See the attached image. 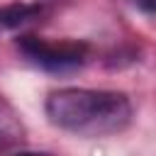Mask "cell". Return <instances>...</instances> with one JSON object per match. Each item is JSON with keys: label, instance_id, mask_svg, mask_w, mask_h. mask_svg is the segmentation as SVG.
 Segmentation results:
<instances>
[{"label": "cell", "instance_id": "1", "mask_svg": "<svg viewBox=\"0 0 156 156\" xmlns=\"http://www.w3.org/2000/svg\"><path fill=\"white\" fill-rule=\"evenodd\" d=\"M46 119L78 136L119 134L132 122V102L117 90L58 88L44 102Z\"/></svg>", "mask_w": 156, "mask_h": 156}, {"label": "cell", "instance_id": "4", "mask_svg": "<svg viewBox=\"0 0 156 156\" xmlns=\"http://www.w3.org/2000/svg\"><path fill=\"white\" fill-rule=\"evenodd\" d=\"M136 7H141L144 12H151V15H156V0H132Z\"/></svg>", "mask_w": 156, "mask_h": 156}, {"label": "cell", "instance_id": "2", "mask_svg": "<svg viewBox=\"0 0 156 156\" xmlns=\"http://www.w3.org/2000/svg\"><path fill=\"white\" fill-rule=\"evenodd\" d=\"M17 51L32 66H37L41 71H51V73L76 71L88 58V44L85 41H73V39L54 41V39L32 37V34H24L17 39Z\"/></svg>", "mask_w": 156, "mask_h": 156}, {"label": "cell", "instance_id": "3", "mask_svg": "<svg viewBox=\"0 0 156 156\" xmlns=\"http://www.w3.org/2000/svg\"><path fill=\"white\" fill-rule=\"evenodd\" d=\"M41 2H10L0 7V29H17L22 24H29L44 15Z\"/></svg>", "mask_w": 156, "mask_h": 156}]
</instances>
